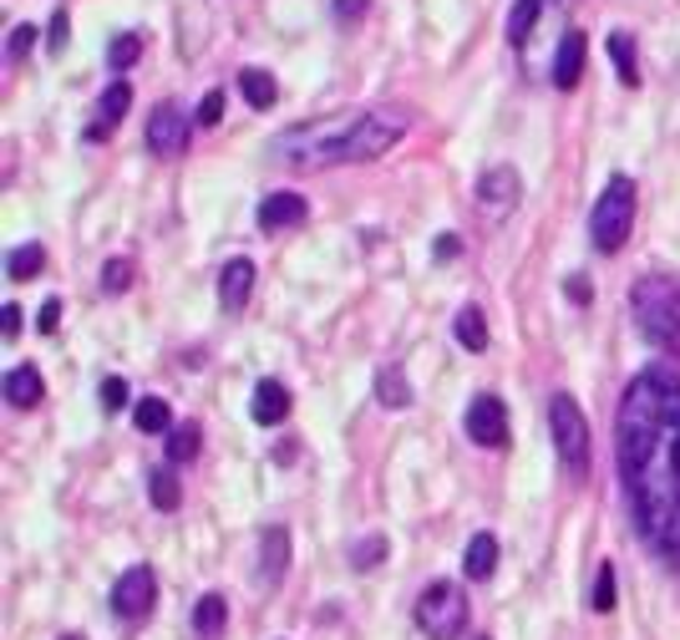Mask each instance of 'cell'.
I'll use <instances>...</instances> for the list:
<instances>
[{"label": "cell", "mask_w": 680, "mask_h": 640, "mask_svg": "<svg viewBox=\"0 0 680 640\" xmlns=\"http://www.w3.org/2000/svg\"><path fill=\"white\" fill-rule=\"evenodd\" d=\"M615 458L635 539L666 569H680V372L645 366L630 376L615 417Z\"/></svg>", "instance_id": "obj_1"}, {"label": "cell", "mask_w": 680, "mask_h": 640, "mask_svg": "<svg viewBox=\"0 0 680 640\" xmlns=\"http://www.w3.org/2000/svg\"><path fill=\"white\" fill-rule=\"evenodd\" d=\"M635 209H640L635 183L625 179V173H615V179L599 189L595 209H589V240H595L599 254H620L625 250V240H630V230H635Z\"/></svg>", "instance_id": "obj_2"}, {"label": "cell", "mask_w": 680, "mask_h": 640, "mask_svg": "<svg viewBox=\"0 0 680 640\" xmlns=\"http://www.w3.org/2000/svg\"><path fill=\"white\" fill-rule=\"evenodd\" d=\"M406 133V112L396 108H376V112H351V128L341 138V153L335 163H371V158L392 153Z\"/></svg>", "instance_id": "obj_3"}, {"label": "cell", "mask_w": 680, "mask_h": 640, "mask_svg": "<svg viewBox=\"0 0 680 640\" xmlns=\"http://www.w3.org/2000/svg\"><path fill=\"white\" fill-rule=\"evenodd\" d=\"M549 427H554V447H559L564 473H569L574 484H585V478H589V463H595V447H589L585 412H579V402H574L569 392H559V397L549 402Z\"/></svg>", "instance_id": "obj_4"}, {"label": "cell", "mask_w": 680, "mask_h": 640, "mask_svg": "<svg viewBox=\"0 0 680 640\" xmlns=\"http://www.w3.org/2000/svg\"><path fill=\"white\" fill-rule=\"evenodd\" d=\"M417 630L427 640H457L467 630V595L453 580H432L417 595Z\"/></svg>", "instance_id": "obj_5"}, {"label": "cell", "mask_w": 680, "mask_h": 640, "mask_svg": "<svg viewBox=\"0 0 680 640\" xmlns=\"http://www.w3.org/2000/svg\"><path fill=\"white\" fill-rule=\"evenodd\" d=\"M153 605H158V575H153V565L122 569L118 585H112V610H118L122 620H143Z\"/></svg>", "instance_id": "obj_6"}, {"label": "cell", "mask_w": 680, "mask_h": 640, "mask_svg": "<svg viewBox=\"0 0 680 640\" xmlns=\"http://www.w3.org/2000/svg\"><path fill=\"white\" fill-rule=\"evenodd\" d=\"M189 133H193V118H183L179 102H158L153 118H148V148L158 158H183L189 153Z\"/></svg>", "instance_id": "obj_7"}, {"label": "cell", "mask_w": 680, "mask_h": 640, "mask_svg": "<svg viewBox=\"0 0 680 640\" xmlns=\"http://www.w3.org/2000/svg\"><path fill=\"white\" fill-rule=\"evenodd\" d=\"M463 427H467V437L478 447H508V407H503L493 392H483V397H473L467 402V417H463Z\"/></svg>", "instance_id": "obj_8"}, {"label": "cell", "mask_w": 680, "mask_h": 640, "mask_svg": "<svg viewBox=\"0 0 680 640\" xmlns=\"http://www.w3.org/2000/svg\"><path fill=\"white\" fill-rule=\"evenodd\" d=\"M518 199H524V179L508 163H498V169H488L478 179V209H488L493 219H508Z\"/></svg>", "instance_id": "obj_9"}, {"label": "cell", "mask_w": 680, "mask_h": 640, "mask_svg": "<svg viewBox=\"0 0 680 640\" xmlns=\"http://www.w3.org/2000/svg\"><path fill=\"white\" fill-rule=\"evenodd\" d=\"M128 108H132V87L122 82V77L102 87V98H97V108H92V122H87V143H108V138L118 133V122L128 118Z\"/></svg>", "instance_id": "obj_10"}, {"label": "cell", "mask_w": 680, "mask_h": 640, "mask_svg": "<svg viewBox=\"0 0 680 640\" xmlns=\"http://www.w3.org/2000/svg\"><path fill=\"white\" fill-rule=\"evenodd\" d=\"M260 230L264 234H280V230H300L305 219H311V204L300 194H290V189H280V194H264L260 199Z\"/></svg>", "instance_id": "obj_11"}, {"label": "cell", "mask_w": 680, "mask_h": 640, "mask_svg": "<svg viewBox=\"0 0 680 640\" xmlns=\"http://www.w3.org/2000/svg\"><path fill=\"white\" fill-rule=\"evenodd\" d=\"M635 311H670L680 315V275H640L630 285Z\"/></svg>", "instance_id": "obj_12"}, {"label": "cell", "mask_w": 680, "mask_h": 640, "mask_svg": "<svg viewBox=\"0 0 680 640\" xmlns=\"http://www.w3.org/2000/svg\"><path fill=\"white\" fill-rule=\"evenodd\" d=\"M585 57H589L585 31H564L559 51H554V87H559V92H574V87H579V77H585Z\"/></svg>", "instance_id": "obj_13"}, {"label": "cell", "mask_w": 680, "mask_h": 640, "mask_svg": "<svg viewBox=\"0 0 680 640\" xmlns=\"http://www.w3.org/2000/svg\"><path fill=\"white\" fill-rule=\"evenodd\" d=\"M254 295V260H229L224 275H219V305L229 315H240Z\"/></svg>", "instance_id": "obj_14"}, {"label": "cell", "mask_w": 680, "mask_h": 640, "mask_svg": "<svg viewBox=\"0 0 680 640\" xmlns=\"http://www.w3.org/2000/svg\"><path fill=\"white\" fill-rule=\"evenodd\" d=\"M290 569V529L285 524H270L260 534V580L264 585H280Z\"/></svg>", "instance_id": "obj_15"}, {"label": "cell", "mask_w": 680, "mask_h": 640, "mask_svg": "<svg viewBox=\"0 0 680 640\" xmlns=\"http://www.w3.org/2000/svg\"><path fill=\"white\" fill-rule=\"evenodd\" d=\"M635 321H640V336L650 341V346L680 362V315H670V311H635Z\"/></svg>", "instance_id": "obj_16"}, {"label": "cell", "mask_w": 680, "mask_h": 640, "mask_svg": "<svg viewBox=\"0 0 680 640\" xmlns=\"http://www.w3.org/2000/svg\"><path fill=\"white\" fill-rule=\"evenodd\" d=\"M41 397H47V382H41V372H37L31 362H26V366H11V372H6V402H11L16 412H31Z\"/></svg>", "instance_id": "obj_17"}, {"label": "cell", "mask_w": 680, "mask_h": 640, "mask_svg": "<svg viewBox=\"0 0 680 640\" xmlns=\"http://www.w3.org/2000/svg\"><path fill=\"white\" fill-rule=\"evenodd\" d=\"M250 412H254V423L260 427H280L290 417V392L280 387L275 376H264L260 387H254V407Z\"/></svg>", "instance_id": "obj_18"}, {"label": "cell", "mask_w": 680, "mask_h": 640, "mask_svg": "<svg viewBox=\"0 0 680 640\" xmlns=\"http://www.w3.org/2000/svg\"><path fill=\"white\" fill-rule=\"evenodd\" d=\"M493 569H498V539L493 534H473L463 555V575L467 580H493Z\"/></svg>", "instance_id": "obj_19"}, {"label": "cell", "mask_w": 680, "mask_h": 640, "mask_svg": "<svg viewBox=\"0 0 680 640\" xmlns=\"http://www.w3.org/2000/svg\"><path fill=\"white\" fill-rule=\"evenodd\" d=\"M229 626V600L224 595H203L199 605H193V630H199L203 640H219Z\"/></svg>", "instance_id": "obj_20"}, {"label": "cell", "mask_w": 680, "mask_h": 640, "mask_svg": "<svg viewBox=\"0 0 680 640\" xmlns=\"http://www.w3.org/2000/svg\"><path fill=\"white\" fill-rule=\"evenodd\" d=\"M240 92H244V102L250 108H275V98H280V87H275V77L264 72V67H244L240 72Z\"/></svg>", "instance_id": "obj_21"}, {"label": "cell", "mask_w": 680, "mask_h": 640, "mask_svg": "<svg viewBox=\"0 0 680 640\" xmlns=\"http://www.w3.org/2000/svg\"><path fill=\"white\" fill-rule=\"evenodd\" d=\"M376 402H382V407H392V412H406V407H412V382H406L396 366H386V372L376 376Z\"/></svg>", "instance_id": "obj_22"}, {"label": "cell", "mask_w": 680, "mask_h": 640, "mask_svg": "<svg viewBox=\"0 0 680 640\" xmlns=\"http://www.w3.org/2000/svg\"><path fill=\"white\" fill-rule=\"evenodd\" d=\"M132 423H138V433H173V412H168L163 397H138Z\"/></svg>", "instance_id": "obj_23"}, {"label": "cell", "mask_w": 680, "mask_h": 640, "mask_svg": "<svg viewBox=\"0 0 680 640\" xmlns=\"http://www.w3.org/2000/svg\"><path fill=\"white\" fill-rule=\"evenodd\" d=\"M453 326H457V341H463V351H488V321H483L478 305H463Z\"/></svg>", "instance_id": "obj_24"}, {"label": "cell", "mask_w": 680, "mask_h": 640, "mask_svg": "<svg viewBox=\"0 0 680 640\" xmlns=\"http://www.w3.org/2000/svg\"><path fill=\"white\" fill-rule=\"evenodd\" d=\"M199 447H203L199 423H173V433H168V463H193Z\"/></svg>", "instance_id": "obj_25"}, {"label": "cell", "mask_w": 680, "mask_h": 640, "mask_svg": "<svg viewBox=\"0 0 680 640\" xmlns=\"http://www.w3.org/2000/svg\"><path fill=\"white\" fill-rule=\"evenodd\" d=\"M47 270V250L41 244H21V250L6 254V275L11 280H37Z\"/></svg>", "instance_id": "obj_26"}, {"label": "cell", "mask_w": 680, "mask_h": 640, "mask_svg": "<svg viewBox=\"0 0 680 640\" xmlns=\"http://www.w3.org/2000/svg\"><path fill=\"white\" fill-rule=\"evenodd\" d=\"M148 498H153V508H163V514H173V508L183 504L179 473H173V468H158L153 478H148Z\"/></svg>", "instance_id": "obj_27"}, {"label": "cell", "mask_w": 680, "mask_h": 640, "mask_svg": "<svg viewBox=\"0 0 680 640\" xmlns=\"http://www.w3.org/2000/svg\"><path fill=\"white\" fill-rule=\"evenodd\" d=\"M609 57H615V72L625 87H640V67H635V37L630 31H615L609 37Z\"/></svg>", "instance_id": "obj_28"}, {"label": "cell", "mask_w": 680, "mask_h": 640, "mask_svg": "<svg viewBox=\"0 0 680 640\" xmlns=\"http://www.w3.org/2000/svg\"><path fill=\"white\" fill-rule=\"evenodd\" d=\"M538 11H544V0H514V11H508V41H514V47H524V41L534 37Z\"/></svg>", "instance_id": "obj_29"}, {"label": "cell", "mask_w": 680, "mask_h": 640, "mask_svg": "<svg viewBox=\"0 0 680 640\" xmlns=\"http://www.w3.org/2000/svg\"><path fill=\"white\" fill-rule=\"evenodd\" d=\"M138 57H143V37H132V31H122V37L108 47L112 72H128V67H138Z\"/></svg>", "instance_id": "obj_30"}, {"label": "cell", "mask_w": 680, "mask_h": 640, "mask_svg": "<svg viewBox=\"0 0 680 640\" xmlns=\"http://www.w3.org/2000/svg\"><path fill=\"white\" fill-rule=\"evenodd\" d=\"M615 600H620V585H615V565L605 559V565H599V575H595V600H589V605H595L599 616H609V610H615Z\"/></svg>", "instance_id": "obj_31"}, {"label": "cell", "mask_w": 680, "mask_h": 640, "mask_svg": "<svg viewBox=\"0 0 680 640\" xmlns=\"http://www.w3.org/2000/svg\"><path fill=\"white\" fill-rule=\"evenodd\" d=\"M351 559H356V569H376L386 559V539H382V534H366V539L351 549Z\"/></svg>", "instance_id": "obj_32"}, {"label": "cell", "mask_w": 680, "mask_h": 640, "mask_svg": "<svg viewBox=\"0 0 680 640\" xmlns=\"http://www.w3.org/2000/svg\"><path fill=\"white\" fill-rule=\"evenodd\" d=\"M128 285H132V260H108V265H102V291L122 295Z\"/></svg>", "instance_id": "obj_33"}, {"label": "cell", "mask_w": 680, "mask_h": 640, "mask_svg": "<svg viewBox=\"0 0 680 640\" xmlns=\"http://www.w3.org/2000/svg\"><path fill=\"white\" fill-rule=\"evenodd\" d=\"M67 37H72L67 11H51V26H47V51H51V57H61V51H67Z\"/></svg>", "instance_id": "obj_34"}, {"label": "cell", "mask_w": 680, "mask_h": 640, "mask_svg": "<svg viewBox=\"0 0 680 640\" xmlns=\"http://www.w3.org/2000/svg\"><path fill=\"white\" fill-rule=\"evenodd\" d=\"M193 122H199V128H219V122H224V92H209V98L199 102V112H193Z\"/></svg>", "instance_id": "obj_35"}, {"label": "cell", "mask_w": 680, "mask_h": 640, "mask_svg": "<svg viewBox=\"0 0 680 640\" xmlns=\"http://www.w3.org/2000/svg\"><path fill=\"white\" fill-rule=\"evenodd\" d=\"M102 407L108 412L128 407V382H122V376H108V382H102Z\"/></svg>", "instance_id": "obj_36"}, {"label": "cell", "mask_w": 680, "mask_h": 640, "mask_svg": "<svg viewBox=\"0 0 680 640\" xmlns=\"http://www.w3.org/2000/svg\"><path fill=\"white\" fill-rule=\"evenodd\" d=\"M37 37H41L37 26H16V31H11V57H16V61H21V57H26V51L37 47Z\"/></svg>", "instance_id": "obj_37"}, {"label": "cell", "mask_w": 680, "mask_h": 640, "mask_svg": "<svg viewBox=\"0 0 680 640\" xmlns=\"http://www.w3.org/2000/svg\"><path fill=\"white\" fill-rule=\"evenodd\" d=\"M0 336H6V341L21 336V305H11V301L0 305Z\"/></svg>", "instance_id": "obj_38"}, {"label": "cell", "mask_w": 680, "mask_h": 640, "mask_svg": "<svg viewBox=\"0 0 680 640\" xmlns=\"http://www.w3.org/2000/svg\"><path fill=\"white\" fill-rule=\"evenodd\" d=\"M57 326H61V301H47L37 315V331L41 336H57Z\"/></svg>", "instance_id": "obj_39"}, {"label": "cell", "mask_w": 680, "mask_h": 640, "mask_svg": "<svg viewBox=\"0 0 680 640\" xmlns=\"http://www.w3.org/2000/svg\"><path fill=\"white\" fill-rule=\"evenodd\" d=\"M366 6H371V0H335V21H341V26L361 21V16H366Z\"/></svg>", "instance_id": "obj_40"}, {"label": "cell", "mask_w": 680, "mask_h": 640, "mask_svg": "<svg viewBox=\"0 0 680 640\" xmlns=\"http://www.w3.org/2000/svg\"><path fill=\"white\" fill-rule=\"evenodd\" d=\"M564 291H569L574 305H589V301H595V291H589V280H585V275H569V280H564Z\"/></svg>", "instance_id": "obj_41"}, {"label": "cell", "mask_w": 680, "mask_h": 640, "mask_svg": "<svg viewBox=\"0 0 680 640\" xmlns=\"http://www.w3.org/2000/svg\"><path fill=\"white\" fill-rule=\"evenodd\" d=\"M432 254H437V260H457V254H463V244H457V234H437Z\"/></svg>", "instance_id": "obj_42"}, {"label": "cell", "mask_w": 680, "mask_h": 640, "mask_svg": "<svg viewBox=\"0 0 680 640\" xmlns=\"http://www.w3.org/2000/svg\"><path fill=\"white\" fill-rule=\"evenodd\" d=\"M61 640H87V636H61Z\"/></svg>", "instance_id": "obj_43"}, {"label": "cell", "mask_w": 680, "mask_h": 640, "mask_svg": "<svg viewBox=\"0 0 680 640\" xmlns=\"http://www.w3.org/2000/svg\"><path fill=\"white\" fill-rule=\"evenodd\" d=\"M478 640H488V636H478Z\"/></svg>", "instance_id": "obj_44"}]
</instances>
